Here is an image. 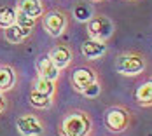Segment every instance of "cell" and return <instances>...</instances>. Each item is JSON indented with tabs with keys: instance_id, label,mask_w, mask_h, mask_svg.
Here are the masks:
<instances>
[{
	"instance_id": "obj_15",
	"label": "cell",
	"mask_w": 152,
	"mask_h": 136,
	"mask_svg": "<svg viewBox=\"0 0 152 136\" xmlns=\"http://www.w3.org/2000/svg\"><path fill=\"white\" fill-rule=\"evenodd\" d=\"M28 101L33 108H39V110H47L53 106V98L51 96H46L42 92L35 89H30V94H28Z\"/></svg>"
},
{
	"instance_id": "obj_3",
	"label": "cell",
	"mask_w": 152,
	"mask_h": 136,
	"mask_svg": "<svg viewBox=\"0 0 152 136\" xmlns=\"http://www.w3.org/2000/svg\"><path fill=\"white\" fill-rule=\"evenodd\" d=\"M103 124H105L107 131L119 135L129 129L131 126V113L126 106L122 105H112L108 106L103 113Z\"/></svg>"
},
{
	"instance_id": "obj_2",
	"label": "cell",
	"mask_w": 152,
	"mask_h": 136,
	"mask_svg": "<svg viewBox=\"0 0 152 136\" xmlns=\"http://www.w3.org/2000/svg\"><path fill=\"white\" fill-rule=\"evenodd\" d=\"M147 68V58L138 51H124L115 56L114 70L124 77H138Z\"/></svg>"
},
{
	"instance_id": "obj_18",
	"label": "cell",
	"mask_w": 152,
	"mask_h": 136,
	"mask_svg": "<svg viewBox=\"0 0 152 136\" xmlns=\"http://www.w3.org/2000/svg\"><path fill=\"white\" fill-rule=\"evenodd\" d=\"M16 14H18V9L11 7V5L0 7V28L5 30V28L12 26L16 23Z\"/></svg>"
},
{
	"instance_id": "obj_9",
	"label": "cell",
	"mask_w": 152,
	"mask_h": 136,
	"mask_svg": "<svg viewBox=\"0 0 152 136\" xmlns=\"http://www.w3.org/2000/svg\"><path fill=\"white\" fill-rule=\"evenodd\" d=\"M37 77H42L47 80H53V82H58V79L61 75V70L53 63V60L49 58V54H42L39 60H37Z\"/></svg>"
},
{
	"instance_id": "obj_14",
	"label": "cell",
	"mask_w": 152,
	"mask_h": 136,
	"mask_svg": "<svg viewBox=\"0 0 152 136\" xmlns=\"http://www.w3.org/2000/svg\"><path fill=\"white\" fill-rule=\"evenodd\" d=\"M31 31L33 30L25 28V26H19V25H16L14 23L12 26H9V28L4 30V37H5V40H7L9 44H23L25 39L30 37Z\"/></svg>"
},
{
	"instance_id": "obj_21",
	"label": "cell",
	"mask_w": 152,
	"mask_h": 136,
	"mask_svg": "<svg viewBox=\"0 0 152 136\" xmlns=\"http://www.w3.org/2000/svg\"><path fill=\"white\" fill-rule=\"evenodd\" d=\"M7 110V100L4 96V92H0V113H4Z\"/></svg>"
},
{
	"instance_id": "obj_10",
	"label": "cell",
	"mask_w": 152,
	"mask_h": 136,
	"mask_svg": "<svg viewBox=\"0 0 152 136\" xmlns=\"http://www.w3.org/2000/svg\"><path fill=\"white\" fill-rule=\"evenodd\" d=\"M16 9L19 12L26 14L28 17H31V19H35V21L40 19V17H44V14H46L42 0H18Z\"/></svg>"
},
{
	"instance_id": "obj_8",
	"label": "cell",
	"mask_w": 152,
	"mask_h": 136,
	"mask_svg": "<svg viewBox=\"0 0 152 136\" xmlns=\"http://www.w3.org/2000/svg\"><path fill=\"white\" fill-rule=\"evenodd\" d=\"M47 54H49V58L53 60V63H54L60 70L68 68L70 63L74 61V51H72V47L66 45V44H63V42L53 45Z\"/></svg>"
},
{
	"instance_id": "obj_1",
	"label": "cell",
	"mask_w": 152,
	"mask_h": 136,
	"mask_svg": "<svg viewBox=\"0 0 152 136\" xmlns=\"http://www.w3.org/2000/svg\"><path fill=\"white\" fill-rule=\"evenodd\" d=\"M93 119L82 110H72L60 126V136H91Z\"/></svg>"
},
{
	"instance_id": "obj_12",
	"label": "cell",
	"mask_w": 152,
	"mask_h": 136,
	"mask_svg": "<svg viewBox=\"0 0 152 136\" xmlns=\"http://www.w3.org/2000/svg\"><path fill=\"white\" fill-rule=\"evenodd\" d=\"M135 101L142 108H151L152 106V77L137 86V89H135Z\"/></svg>"
},
{
	"instance_id": "obj_6",
	"label": "cell",
	"mask_w": 152,
	"mask_h": 136,
	"mask_svg": "<svg viewBox=\"0 0 152 136\" xmlns=\"http://www.w3.org/2000/svg\"><path fill=\"white\" fill-rule=\"evenodd\" d=\"M66 25H68V17L63 11H58V9H53L44 14V19H42V26L49 37L53 39H58L63 35V31L66 30Z\"/></svg>"
},
{
	"instance_id": "obj_5",
	"label": "cell",
	"mask_w": 152,
	"mask_h": 136,
	"mask_svg": "<svg viewBox=\"0 0 152 136\" xmlns=\"http://www.w3.org/2000/svg\"><path fill=\"white\" fill-rule=\"evenodd\" d=\"M16 129L21 136H42L46 133V126L35 113H21L16 119Z\"/></svg>"
},
{
	"instance_id": "obj_20",
	"label": "cell",
	"mask_w": 152,
	"mask_h": 136,
	"mask_svg": "<svg viewBox=\"0 0 152 136\" xmlns=\"http://www.w3.org/2000/svg\"><path fill=\"white\" fill-rule=\"evenodd\" d=\"M35 19H31V17H28L26 14H23V12H19L18 11V14H16V25H19V26H25V28H30V30H33V26H35Z\"/></svg>"
},
{
	"instance_id": "obj_7",
	"label": "cell",
	"mask_w": 152,
	"mask_h": 136,
	"mask_svg": "<svg viewBox=\"0 0 152 136\" xmlns=\"http://www.w3.org/2000/svg\"><path fill=\"white\" fill-rule=\"evenodd\" d=\"M96 80H98V75L89 66H79V68H75L72 72V77H70L72 87L77 92H80V94H82V91L86 89L88 86H91L93 82H96Z\"/></svg>"
},
{
	"instance_id": "obj_17",
	"label": "cell",
	"mask_w": 152,
	"mask_h": 136,
	"mask_svg": "<svg viewBox=\"0 0 152 136\" xmlns=\"http://www.w3.org/2000/svg\"><path fill=\"white\" fill-rule=\"evenodd\" d=\"M31 89L39 91V92H42V94H46V96H54V92H56V82H53V80H47V79H42V77H37L35 80H33V86H31Z\"/></svg>"
},
{
	"instance_id": "obj_22",
	"label": "cell",
	"mask_w": 152,
	"mask_h": 136,
	"mask_svg": "<svg viewBox=\"0 0 152 136\" xmlns=\"http://www.w3.org/2000/svg\"><path fill=\"white\" fill-rule=\"evenodd\" d=\"M89 2H94L96 4V2H103V0H89Z\"/></svg>"
},
{
	"instance_id": "obj_13",
	"label": "cell",
	"mask_w": 152,
	"mask_h": 136,
	"mask_svg": "<svg viewBox=\"0 0 152 136\" xmlns=\"http://www.w3.org/2000/svg\"><path fill=\"white\" fill-rule=\"evenodd\" d=\"M16 82H18V73L16 68L11 65H0V92H9L14 89Z\"/></svg>"
},
{
	"instance_id": "obj_16",
	"label": "cell",
	"mask_w": 152,
	"mask_h": 136,
	"mask_svg": "<svg viewBox=\"0 0 152 136\" xmlns=\"http://www.w3.org/2000/svg\"><path fill=\"white\" fill-rule=\"evenodd\" d=\"M72 12H74V17H75L79 23H88L93 16H94L93 7L89 5V4H86V2H79L75 7H74Z\"/></svg>"
},
{
	"instance_id": "obj_19",
	"label": "cell",
	"mask_w": 152,
	"mask_h": 136,
	"mask_svg": "<svg viewBox=\"0 0 152 136\" xmlns=\"http://www.w3.org/2000/svg\"><path fill=\"white\" fill-rule=\"evenodd\" d=\"M100 92H102V84H100V80H96V82H93L91 86H88L86 89L82 91V96L84 98H96V96H100Z\"/></svg>"
},
{
	"instance_id": "obj_4",
	"label": "cell",
	"mask_w": 152,
	"mask_h": 136,
	"mask_svg": "<svg viewBox=\"0 0 152 136\" xmlns=\"http://www.w3.org/2000/svg\"><path fill=\"white\" fill-rule=\"evenodd\" d=\"M86 30H88V37L91 40H98V42H107L112 39L115 26L114 21L110 17H107L103 14H94L86 23Z\"/></svg>"
},
{
	"instance_id": "obj_11",
	"label": "cell",
	"mask_w": 152,
	"mask_h": 136,
	"mask_svg": "<svg viewBox=\"0 0 152 136\" xmlns=\"http://www.w3.org/2000/svg\"><path fill=\"white\" fill-rule=\"evenodd\" d=\"M107 51H108L107 42H98V40H91L89 39V40H84L80 44V52L88 60H100V58H103L107 54Z\"/></svg>"
}]
</instances>
